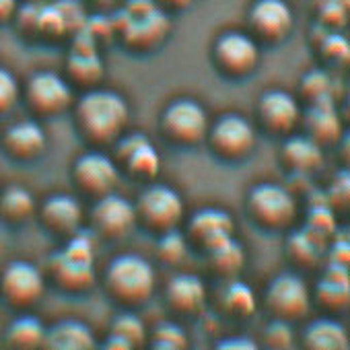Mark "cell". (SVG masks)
Wrapping results in <instances>:
<instances>
[{"label": "cell", "instance_id": "23", "mask_svg": "<svg viewBox=\"0 0 350 350\" xmlns=\"http://www.w3.org/2000/svg\"><path fill=\"white\" fill-rule=\"evenodd\" d=\"M303 126H305V134L321 146L338 142L342 136V122L332 99L311 103L309 111L305 113Z\"/></svg>", "mask_w": 350, "mask_h": 350}, {"label": "cell", "instance_id": "27", "mask_svg": "<svg viewBox=\"0 0 350 350\" xmlns=\"http://www.w3.org/2000/svg\"><path fill=\"white\" fill-rule=\"evenodd\" d=\"M66 75L70 85L81 87H97L105 75L103 60L95 54V50H72L66 58Z\"/></svg>", "mask_w": 350, "mask_h": 350}, {"label": "cell", "instance_id": "40", "mask_svg": "<svg viewBox=\"0 0 350 350\" xmlns=\"http://www.w3.org/2000/svg\"><path fill=\"white\" fill-rule=\"evenodd\" d=\"M19 95H21V87L17 77L9 68L0 66V113L11 111L19 101Z\"/></svg>", "mask_w": 350, "mask_h": 350}, {"label": "cell", "instance_id": "30", "mask_svg": "<svg viewBox=\"0 0 350 350\" xmlns=\"http://www.w3.org/2000/svg\"><path fill=\"white\" fill-rule=\"evenodd\" d=\"M36 213V198L33 194L19 186L11 184L0 192V217L7 223H25Z\"/></svg>", "mask_w": 350, "mask_h": 350}, {"label": "cell", "instance_id": "17", "mask_svg": "<svg viewBox=\"0 0 350 350\" xmlns=\"http://www.w3.org/2000/svg\"><path fill=\"white\" fill-rule=\"evenodd\" d=\"M48 144V136L46 130L42 128V124L38 120H19L15 124H11L3 136H0V146L3 150L17 161H31L38 159Z\"/></svg>", "mask_w": 350, "mask_h": 350}, {"label": "cell", "instance_id": "42", "mask_svg": "<svg viewBox=\"0 0 350 350\" xmlns=\"http://www.w3.org/2000/svg\"><path fill=\"white\" fill-rule=\"evenodd\" d=\"M215 348H221V350H258V342L252 340L250 336H227V338H221L215 342Z\"/></svg>", "mask_w": 350, "mask_h": 350}, {"label": "cell", "instance_id": "20", "mask_svg": "<svg viewBox=\"0 0 350 350\" xmlns=\"http://www.w3.org/2000/svg\"><path fill=\"white\" fill-rule=\"evenodd\" d=\"M165 301L171 311L192 315L198 313L206 303V284L200 276L190 272H180L169 278L165 284Z\"/></svg>", "mask_w": 350, "mask_h": 350}, {"label": "cell", "instance_id": "7", "mask_svg": "<svg viewBox=\"0 0 350 350\" xmlns=\"http://www.w3.org/2000/svg\"><path fill=\"white\" fill-rule=\"evenodd\" d=\"M211 58L215 68L229 79H243L260 64L258 42L243 31H225L213 42Z\"/></svg>", "mask_w": 350, "mask_h": 350}, {"label": "cell", "instance_id": "38", "mask_svg": "<svg viewBox=\"0 0 350 350\" xmlns=\"http://www.w3.org/2000/svg\"><path fill=\"white\" fill-rule=\"evenodd\" d=\"M305 229H309L311 233H315L317 237H321L323 241H327L329 237H334L336 233V223H334V208L327 204H317L311 208Z\"/></svg>", "mask_w": 350, "mask_h": 350}, {"label": "cell", "instance_id": "4", "mask_svg": "<svg viewBox=\"0 0 350 350\" xmlns=\"http://www.w3.org/2000/svg\"><path fill=\"white\" fill-rule=\"evenodd\" d=\"M136 223L146 231L161 235L165 231L178 229L184 221L186 206L178 190L167 184H148L134 202Z\"/></svg>", "mask_w": 350, "mask_h": 350}, {"label": "cell", "instance_id": "22", "mask_svg": "<svg viewBox=\"0 0 350 350\" xmlns=\"http://www.w3.org/2000/svg\"><path fill=\"white\" fill-rule=\"evenodd\" d=\"M97 340L91 327L75 317H66L56 321L52 327H46V338H44V348H54V350H87L95 348Z\"/></svg>", "mask_w": 350, "mask_h": 350}, {"label": "cell", "instance_id": "45", "mask_svg": "<svg viewBox=\"0 0 350 350\" xmlns=\"http://www.w3.org/2000/svg\"><path fill=\"white\" fill-rule=\"evenodd\" d=\"M157 3H161V7H165V9L180 11V9H186V7H190L192 0H154V5H157Z\"/></svg>", "mask_w": 350, "mask_h": 350}, {"label": "cell", "instance_id": "11", "mask_svg": "<svg viewBox=\"0 0 350 350\" xmlns=\"http://www.w3.org/2000/svg\"><path fill=\"white\" fill-rule=\"evenodd\" d=\"M293 11L286 0H254L247 11V29L256 42L280 44L293 31Z\"/></svg>", "mask_w": 350, "mask_h": 350}, {"label": "cell", "instance_id": "41", "mask_svg": "<svg viewBox=\"0 0 350 350\" xmlns=\"http://www.w3.org/2000/svg\"><path fill=\"white\" fill-rule=\"evenodd\" d=\"M321 52L327 56V60H334V62H344L348 58V42L342 38V36H336V33H327L321 42Z\"/></svg>", "mask_w": 350, "mask_h": 350}, {"label": "cell", "instance_id": "16", "mask_svg": "<svg viewBox=\"0 0 350 350\" xmlns=\"http://www.w3.org/2000/svg\"><path fill=\"white\" fill-rule=\"evenodd\" d=\"M167 36H169V19L165 11L159 7L130 13L128 23L122 29V38L126 46L138 52L157 48Z\"/></svg>", "mask_w": 350, "mask_h": 350}, {"label": "cell", "instance_id": "12", "mask_svg": "<svg viewBox=\"0 0 350 350\" xmlns=\"http://www.w3.org/2000/svg\"><path fill=\"white\" fill-rule=\"evenodd\" d=\"M25 101L36 116H58L72 103V85L52 70H40L25 85Z\"/></svg>", "mask_w": 350, "mask_h": 350}, {"label": "cell", "instance_id": "1", "mask_svg": "<svg viewBox=\"0 0 350 350\" xmlns=\"http://www.w3.org/2000/svg\"><path fill=\"white\" fill-rule=\"evenodd\" d=\"M130 107L126 99L109 89L91 87L75 103V124L79 134L93 144L113 142L126 128Z\"/></svg>", "mask_w": 350, "mask_h": 350}, {"label": "cell", "instance_id": "21", "mask_svg": "<svg viewBox=\"0 0 350 350\" xmlns=\"http://www.w3.org/2000/svg\"><path fill=\"white\" fill-rule=\"evenodd\" d=\"M280 163L291 173H307L311 175L323 163L321 144H317L307 134H293L282 140L280 144Z\"/></svg>", "mask_w": 350, "mask_h": 350}, {"label": "cell", "instance_id": "13", "mask_svg": "<svg viewBox=\"0 0 350 350\" xmlns=\"http://www.w3.org/2000/svg\"><path fill=\"white\" fill-rule=\"evenodd\" d=\"M91 225L103 239H122L138 225L134 204L116 192L103 194L95 198L91 208Z\"/></svg>", "mask_w": 350, "mask_h": 350}, {"label": "cell", "instance_id": "3", "mask_svg": "<svg viewBox=\"0 0 350 350\" xmlns=\"http://www.w3.org/2000/svg\"><path fill=\"white\" fill-rule=\"evenodd\" d=\"M245 213L264 231H284L297 219V198L282 184L260 182L247 190Z\"/></svg>", "mask_w": 350, "mask_h": 350}, {"label": "cell", "instance_id": "5", "mask_svg": "<svg viewBox=\"0 0 350 350\" xmlns=\"http://www.w3.org/2000/svg\"><path fill=\"white\" fill-rule=\"evenodd\" d=\"M211 118L202 103L192 97H178L169 101L159 118L161 134L180 146H196L204 142Z\"/></svg>", "mask_w": 350, "mask_h": 350}, {"label": "cell", "instance_id": "24", "mask_svg": "<svg viewBox=\"0 0 350 350\" xmlns=\"http://www.w3.org/2000/svg\"><path fill=\"white\" fill-rule=\"evenodd\" d=\"M315 301L329 309L342 311L350 303V284H348V266L329 262L325 274L319 278L315 286Z\"/></svg>", "mask_w": 350, "mask_h": 350}, {"label": "cell", "instance_id": "46", "mask_svg": "<svg viewBox=\"0 0 350 350\" xmlns=\"http://www.w3.org/2000/svg\"><path fill=\"white\" fill-rule=\"evenodd\" d=\"M31 3H38V5H44V0H31Z\"/></svg>", "mask_w": 350, "mask_h": 350}, {"label": "cell", "instance_id": "32", "mask_svg": "<svg viewBox=\"0 0 350 350\" xmlns=\"http://www.w3.org/2000/svg\"><path fill=\"white\" fill-rule=\"evenodd\" d=\"M323 247H325V241L305 227L301 231L293 233L286 241L288 258L293 260V264H297L301 268H313L319 262Z\"/></svg>", "mask_w": 350, "mask_h": 350}, {"label": "cell", "instance_id": "44", "mask_svg": "<svg viewBox=\"0 0 350 350\" xmlns=\"http://www.w3.org/2000/svg\"><path fill=\"white\" fill-rule=\"evenodd\" d=\"M101 346L103 348H109V350H128V348H132L124 338H120L116 334H107V338L101 342Z\"/></svg>", "mask_w": 350, "mask_h": 350}, {"label": "cell", "instance_id": "18", "mask_svg": "<svg viewBox=\"0 0 350 350\" xmlns=\"http://www.w3.org/2000/svg\"><path fill=\"white\" fill-rule=\"evenodd\" d=\"M231 235H235V223L223 208H200L190 217L186 225V237L202 252Z\"/></svg>", "mask_w": 350, "mask_h": 350}, {"label": "cell", "instance_id": "35", "mask_svg": "<svg viewBox=\"0 0 350 350\" xmlns=\"http://www.w3.org/2000/svg\"><path fill=\"white\" fill-rule=\"evenodd\" d=\"M301 97L311 105V103H317V101H325V99H332V79L327 72L319 70V68H313L309 72L303 75L301 79Z\"/></svg>", "mask_w": 350, "mask_h": 350}, {"label": "cell", "instance_id": "14", "mask_svg": "<svg viewBox=\"0 0 350 350\" xmlns=\"http://www.w3.org/2000/svg\"><path fill=\"white\" fill-rule=\"evenodd\" d=\"M256 113L266 132L286 136L301 120V105L288 91L268 89L260 95Z\"/></svg>", "mask_w": 350, "mask_h": 350}, {"label": "cell", "instance_id": "9", "mask_svg": "<svg viewBox=\"0 0 350 350\" xmlns=\"http://www.w3.org/2000/svg\"><path fill=\"white\" fill-rule=\"evenodd\" d=\"M70 180L85 196L99 198L116 190L120 182V165L101 150H87L72 163Z\"/></svg>", "mask_w": 350, "mask_h": 350}, {"label": "cell", "instance_id": "43", "mask_svg": "<svg viewBox=\"0 0 350 350\" xmlns=\"http://www.w3.org/2000/svg\"><path fill=\"white\" fill-rule=\"evenodd\" d=\"M17 9H19V0H0V23L15 19Z\"/></svg>", "mask_w": 350, "mask_h": 350}, {"label": "cell", "instance_id": "8", "mask_svg": "<svg viewBox=\"0 0 350 350\" xmlns=\"http://www.w3.org/2000/svg\"><path fill=\"white\" fill-rule=\"evenodd\" d=\"M264 305L272 317L297 321L309 313L311 293L307 282L295 272H280L264 291Z\"/></svg>", "mask_w": 350, "mask_h": 350}, {"label": "cell", "instance_id": "33", "mask_svg": "<svg viewBox=\"0 0 350 350\" xmlns=\"http://www.w3.org/2000/svg\"><path fill=\"white\" fill-rule=\"evenodd\" d=\"M109 334L124 338L132 348L142 346L146 342V327H144L142 319L132 311L118 313L109 323Z\"/></svg>", "mask_w": 350, "mask_h": 350}, {"label": "cell", "instance_id": "31", "mask_svg": "<svg viewBox=\"0 0 350 350\" xmlns=\"http://www.w3.org/2000/svg\"><path fill=\"white\" fill-rule=\"evenodd\" d=\"M118 165H122L136 180H154L161 169V157L154 144L146 138L134 150H130Z\"/></svg>", "mask_w": 350, "mask_h": 350}, {"label": "cell", "instance_id": "6", "mask_svg": "<svg viewBox=\"0 0 350 350\" xmlns=\"http://www.w3.org/2000/svg\"><path fill=\"white\" fill-rule=\"evenodd\" d=\"M256 128L241 113H223L208 124L206 142L211 150L223 161H241L256 148Z\"/></svg>", "mask_w": 350, "mask_h": 350}, {"label": "cell", "instance_id": "26", "mask_svg": "<svg viewBox=\"0 0 350 350\" xmlns=\"http://www.w3.org/2000/svg\"><path fill=\"white\" fill-rule=\"evenodd\" d=\"M219 307L229 317L245 319L256 313L258 299L250 284L233 276V278H227V282L219 288Z\"/></svg>", "mask_w": 350, "mask_h": 350}, {"label": "cell", "instance_id": "29", "mask_svg": "<svg viewBox=\"0 0 350 350\" xmlns=\"http://www.w3.org/2000/svg\"><path fill=\"white\" fill-rule=\"evenodd\" d=\"M44 338H46V325L36 315L29 313L15 317L5 329V344L11 348H21V350L40 348L44 346Z\"/></svg>", "mask_w": 350, "mask_h": 350}, {"label": "cell", "instance_id": "39", "mask_svg": "<svg viewBox=\"0 0 350 350\" xmlns=\"http://www.w3.org/2000/svg\"><path fill=\"white\" fill-rule=\"evenodd\" d=\"M325 200L334 211H346L350 204V175L346 169L338 171L325 190Z\"/></svg>", "mask_w": 350, "mask_h": 350}, {"label": "cell", "instance_id": "28", "mask_svg": "<svg viewBox=\"0 0 350 350\" xmlns=\"http://www.w3.org/2000/svg\"><path fill=\"white\" fill-rule=\"evenodd\" d=\"M208 266L223 278H233L241 272L245 264V250L243 245L235 239V235L221 239L206 252Z\"/></svg>", "mask_w": 350, "mask_h": 350}, {"label": "cell", "instance_id": "25", "mask_svg": "<svg viewBox=\"0 0 350 350\" xmlns=\"http://www.w3.org/2000/svg\"><path fill=\"white\" fill-rule=\"evenodd\" d=\"M348 344L346 327L332 317L313 319L303 329V346L309 350H344Z\"/></svg>", "mask_w": 350, "mask_h": 350}, {"label": "cell", "instance_id": "37", "mask_svg": "<svg viewBox=\"0 0 350 350\" xmlns=\"http://www.w3.org/2000/svg\"><path fill=\"white\" fill-rule=\"evenodd\" d=\"M262 338H264V344L272 350H288L295 344V334H293L291 321L278 319V317H272L264 325Z\"/></svg>", "mask_w": 350, "mask_h": 350}, {"label": "cell", "instance_id": "19", "mask_svg": "<svg viewBox=\"0 0 350 350\" xmlns=\"http://www.w3.org/2000/svg\"><path fill=\"white\" fill-rule=\"evenodd\" d=\"M40 221L42 225L60 237H70L72 233H77L81 229L83 223V206L75 196L68 194H52L48 196L40 211Z\"/></svg>", "mask_w": 350, "mask_h": 350}, {"label": "cell", "instance_id": "10", "mask_svg": "<svg viewBox=\"0 0 350 350\" xmlns=\"http://www.w3.org/2000/svg\"><path fill=\"white\" fill-rule=\"evenodd\" d=\"M46 291V276L27 260H13L0 274V295L17 309L31 307L42 299Z\"/></svg>", "mask_w": 350, "mask_h": 350}, {"label": "cell", "instance_id": "34", "mask_svg": "<svg viewBox=\"0 0 350 350\" xmlns=\"http://www.w3.org/2000/svg\"><path fill=\"white\" fill-rule=\"evenodd\" d=\"M188 252V237L184 233H180L178 229H171L159 235L157 241V258L167 264V266H175L184 260Z\"/></svg>", "mask_w": 350, "mask_h": 350}, {"label": "cell", "instance_id": "15", "mask_svg": "<svg viewBox=\"0 0 350 350\" xmlns=\"http://www.w3.org/2000/svg\"><path fill=\"white\" fill-rule=\"evenodd\" d=\"M48 274L56 288L70 295L89 291L97 278L93 260L72 256L66 250H58L48 258Z\"/></svg>", "mask_w": 350, "mask_h": 350}, {"label": "cell", "instance_id": "2", "mask_svg": "<svg viewBox=\"0 0 350 350\" xmlns=\"http://www.w3.org/2000/svg\"><path fill=\"white\" fill-rule=\"evenodd\" d=\"M157 274L152 264L138 254L116 256L103 272L105 293L124 307H136L150 299Z\"/></svg>", "mask_w": 350, "mask_h": 350}, {"label": "cell", "instance_id": "36", "mask_svg": "<svg viewBox=\"0 0 350 350\" xmlns=\"http://www.w3.org/2000/svg\"><path fill=\"white\" fill-rule=\"evenodd\" d=\"M148 344L152 348H161V350H180V348H186L190 342H188V334L182 325L173 323V321H163L152 329Z\"/></svg>", "mask_w": 350, "mask_h": 350}]
</instances>
